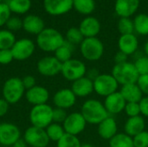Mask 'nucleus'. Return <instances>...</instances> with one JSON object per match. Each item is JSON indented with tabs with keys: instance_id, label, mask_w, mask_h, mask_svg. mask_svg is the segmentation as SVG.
<instances>
[{
	"instance_id": "41",
	"label": "nucleus",
	"mask_w": 148,
	"mask_h": 147,
	"mask_svg": "<svg viewBox=\"0 0 148 147\" xmlns=\"http://www.w3.org/2000/svg\"><path fill=\"white\" fill-rule=\"evenodd\" d=\"M67 116H68V113L65 109L58 108V107H56L53 109V122L62 125Z\"/></svg>"
},
{
	"instance_id": "16",
	"label": "nucleus",
	"mask_w": 148,
	"mask_h": 147,
	"mask_svg": "<svg viewBox=\"0 0 148 147\" xmlns=\"http://www.w3.org/2000/svg\"><path fill=\"white\" fill-rule=\"evenodd\" d=\"M25 98L27 101L33 106L47 104L49 99V93L46 88L36 85L25 92Z\"/></svg>"
},
{
	"instance_id": "37",
	"label": "nucleus",
	"mask_w": 148,
	"mask_h": 147,
	"mask_svg": "<svg viewBox=\"0 0 148 147\" xmlns=\"http://www.w3.org/2000/svg\"><path fill=\"white\" fill-rule=\"evenodd\" d=\"M124 112L128 116V118L140 116V103L139 102H127Z\"/></svg>"
},
{
	"instance_id": "27",
	"label": "nucleus",
	"mask_w": 148,
	"mask_h": 147,
	"mask_svg": "<svg viewBox=\"0 0 148 147\" xmlns=\"http://www.w3.org/2000/svg\"><path fill=\"white\" fill-rule=\"evenodd\" d=\"M7 4L11 12L23 15L27 13L31 7L30 0H9Z\"/></svg>"
},
{
	"instance_id": "29",
	"label": "nucleus",
	"mask_w": 148,
	"mask_h": 147,
	"mask_svg": "<svg viewBox=\"0 0 148 147\" xmlns=\"http://www.w3.org/2000/svg\"><path fill=\"white\" fill-rule=\"evenodd\" d=\"M46 133L50 141L53 142H58L64 135H65V130L62 124L52 122L49 126H48L45 128Z\"/></svg>"
},
{
	"instance_id": "6",
	"label": "nucleus",
	"mask_w": 148,
	"mask_h": 147,
	"mask_svg": "<svg viewBox=\"0 0 148 147\" xmlns=\"http://www.w3.org/2000/svg\"><path fill=\"white\" fill-rule=\"evenodd\" d=\"M80 50L84 59L89 62H95L102 57L104 45L97 37L84 38L80 44Z\"/></svg>"
},
{
	"instance_id": "35",
	"label": "nucleus",
	"mask_w": 148,
	"mask_h": 147,
	"mask_svg": "<svg viewBox=\"0 0 148 147\" xmlns=\"http://www.w3.org/2000/svg\"><path fill=\"white\" fill-rule=\"evenodd\" d=\"M82 143L77 136L65 133V135L56 143V147H81Z\"/></svg>"
},
{
	"instance_id": "33",
	"label": "nucleus",
	"mask_w": 148,
	"mask_h": 147,
	"mask_svg": "<svg viewBox=\"0 0 148 147\" xmlns=\"http://www.w3.org/2000/svg\"><path fill=\"white\" fill-rule=\"evenodd\" d=\"M65 40L75 46V45L81 44L82 42V41L84 40V36L82 34L79 28L72 27V28L68 29V31L66 33V39Z\"/></svg>"
},
{
	"instance_id": "9",
	"label": "nucleus",
	"mask_w": 148,
	"mask_h": 147,
	"mask_svg": "<svg viewBox=\"0 0 148 147\" xmlns=\"http://www.w3.org/2000/svg\"><path fill=\"white\" fill-rule=\"evenodd\" d=\"M23 139L30 147H47L50 141L45 129L33 126L25 130Z\"/></svg>"
},
{
	"instance_id": "15",
	"label": "nucleus",
	"mask_w": 148,
	"mask_h": 147,
	"mask_svg": "<svg viewBox=\"0 0 148 147\" xmlns=\"http://www.w3.org/2000/svg\"><path fill=\"white\" fill-rule=\"evenodd\" d=\"M76 96L71 88H62L58 90L53 96V103L56 107L69 109L75 106Z\"/></svg>"
},
{
	"instance_id": "17",
	"label": "nucleus",
	"mask_w": 148,
	"mask_h": 147,
	"mask_svg": "<svg viewBox=\"0 0 148 147\" xmlns=\"http://www.w3.org/2000/svg\"><path fill=\"white\" fill-rule=\"evenodd\" d=\"M104 106L108 111V113L110 114H118L124 111L127 101L120 93V91H117L105 98L104 101Z\"/></svg>"
},
{
	"instance_id": "34",
	"label": "nucleus",
	"mask_w": 148,
	"mask_h": 147,
	"mask_svg": "<svg viewBox=\"0 0 148 147\" xmlns=\"http://www.w3.org/2000/svg\"><path fill=\"white\" fill-rule=\"evenodd\" d=\"M118 30L121 33V35L134 34V21H132L129 17H121V19L118 22Z\"/></svg>"
},
{
	"instance_id": "44",
	"label": "nucleus",
	"mask_w": 148,
	"mask_h": 147,
	"mask_svg": "<svg viewBox=\"0 0 148 147\" xmlns=\"http://www.w3.org/2000/svg\"><path fill=\"white\" fill-rule=\"evenodd\" d=\"M23 84L26 90L33 88L36 86V79L32 75H26L22 79Z\"/></svg>"
},
{
	"instance_id": "28",
	"label": "nucleus",
	"mask_w": 148,
	"mask_h": 147,
	"mask_svg": "<svg viewBox=\"0 0 148 147\" xmlns=\"http://www.w3.org/2000/svg\"><path fill=\"white\" fill-rule=\"evenodd\" d=\"M109 147H134L133 137L125 133H117L109 140Z\"/></svg>"
},
{
	"instance_id": "11",
	"label": "nucleus",
	"mask_w": 148,
	"mask_h": 147,
	"mask_svg": "<svg viewBox=\"0 0 148 147\" xmlns=\"http://www.w3.org/2000/svg\"><path fill=\"white\" fill-rule=\"evenodd\" d=\"M87 126V122L81 113H72L68 114L65 121L62 123V126L65 133L70 135L77 136L82 133Z\"/></svg>"
},
{
	"instance_id": "45",
	"label": "nucleus",
	"mask_w": 148,
	"mask_h": 147,
	"mask_svg": "<svg viewBox=\"0 0 148 147\" xmlns=\"http://www.w3.org/2000/svg\"><path fill=\"white\" fill-rule=\"evenodd\" d=\"M140 107V114L148 118V96H145L139 102Z\"/></svg>"
},
{
	"instance_id": "19",
	"label": "nucleus",
	"mask_w": 148,
	"mask_h": 147,
	"mask_svg": "<svg viewBox=\"0 0 148 147\" xmlns=\"http://www.w3.org/2000/svg\"><path fill=\"white\" fill-rule=\"evenodd\" d=\"M97 132L101 139L110 140L118 133V125L116 120L113 117L108 116L98 125Z\"/></svg>"
},
{
	"instance_id": "3",
	"label": "nucleus",
	"mask_w": 148,
	"mask_h": 147,
	"mask_svg": "<svg viewBox=\"0 0 148 147\" xmlns=\"http://www.w3.org/2000/svg\"><path fill=\"white\" fill-rule=\"evenodd\" d=\"M111 75L121 86L136 83L140 76L134 62H130L115 64L112 68Z\"/></svg>"
},
{
	"instance_id": "47",
	"label": "nucleus",
	"mask_w": 148,
	"mask_h": 147,
	"mask_svg": "<svg viewBox=\"0 0 148 147\" xmlns=\"http://www.w3.org/2000/svg\"><path fill=\"white\" fill-rule=\"evenodd\" d=\"M9 103L3 98H0V118L3 117L9 110Z\"/></svg>"
},
{
	"instance_id": "32",
	"label": "nucleus",
	"mask_w": 148,
	"mask_h": 147,
	"mask_svg": "<svg viewBox=\"0 0 148 147\" xmlns=\"http://www.w3.org/2000/svg\"><path fill=\"white\" fill-rule=\"evenodd\" d=\"M134 31L141 36L148 35V15L140 14L134 20Z\"/></svg>"
},
{
	"instance_id": "1",
	"label": "nucleus",
	"mask_w": 148,
	"mask_h": 147,
	"mask_svg": "<svg viewBox=\"0 0 148 147\" xmlns=\"http://www.w3.org/2000/svg\"><path fill=\"white\" fill-rule=\"evenodd\" d=\"M81 113L87 123L99 125L109 116L104 104L98 100H87L82 106Z\"/></svg>"
},
{
	"instance_id": "39",
	"label": "nucleus",
	"mask_w": 148,
	"mask_h": 147,
	"mask_svg": "<svg viewBox=\"0 0 148 147\" xmlns=\"http://www.w3.org/2000/svg\"><path fill=\"white\" fill-rule=\"evenodd\" d=\"M134 147H148V132L143 131L133 138Z\"/></svg>"
},
{
	"instance_id": "24",
	"label": "nucleus",
	"mask_w": 148,
	"mask_h": 147,
	"mask_svg": "<svg viewBox=\"0 0 148 147\" xmlns=\"http://www.w3.org/2000/svg\"><path fill=\"white\" fill-rule=\"evenodd\" d=\"M146 122L142 116L128 118L124 125V133L131 137H134L141 132L145 131Z\"/></svg>"
},
{
	"instance_id": "52",
	"label": "nucleus",
	"mask_w": 148,
	"mask_h": 147,
	"mask_svg": "<svg viewBox=\"0 0 148 147\" xmlns=\"http://www.w3.org/2000/svg\"><path fill=\"white\" fill-rule=\"evenodd\" d=\"M3 2V0H0V3H2Z\"/></svg>"
},
{
	"instance_id": "38",
	"label": "nucleus",
	"mask_w": 148,
	"mask_h": 147,
	"mask_svg": "<svg viewBox=\"0 0 148 147\" xmlns=\"http://www.w3.org/2000/svg\"><path fill=\"white\" fill-rule=\"evenodd\" d=\"M10 14H11V11L7 3L5 2L0 3V27L6 24L7 21L11 16Z\"/></svg>"
},
{
	"instance_id": "51",
	"label": "nucleus",
	"mask_w": 148,
	"mask_h": 147,
	"mask_svg": "<svg viewBox=\"0 0 148 147\" xmlns=\"http://www.w3.org/2000/svg\"><path fill=\"white\" fill-rule=\"evenodd\" d=\"M81 147H93V146H92V145H90V144L86 143V144H82V146Z\"/></svg>"
},
{
	"instance_id": "21",
	"label": "nucleus",
	"mask_w": 148,
	"mask_h": 147,
	"mask_svg": "<svg viewBox=\"0 0 148 147\" xmlns=\"http://www.w3.org/2000/svg\"><path fill=\"white\" fill-rule=\"evenodd\" d=\"M71 90L76 97H87L94 92V81L84 76L72 82Z\"/></svg>"
},
{
	"instance_id": "31",
	"label": "nucleus",
	"mask_w": 148,
	"mask_h": 147,
	"mask_svg": "<svg viewBox=\"0 0 148 147\" xmlns=\"http://www.w3.org/2000/svg\"><path fill=\"white\" fill-rule=\"evenodd\" d=\"M16 41V40L13 32L8 29L0 30V50L1 49H11Z\"/></svg>"
},
{
	"instance_id": "50",
	"label": "nucleus",
	"mask_w": 148,
	"mask_h": 147,
	"mask_svg": "<svg viewBox=\"0 0 148 147\" xmlns=\"http://www.w3.org/2000/svg\"><path fill=\"white\" fill-rule=\"evenodd\" d=\"M144 51H145L146 55L148 56V41L145 43V45H144Z\"/></svg>"
},
{
	"instance_id": "12",
	"label": "nucleus",
	"mask_w": 148,
	"mask_h": 147,
	"mask_svg": "<svg viewBox=\"0 0 148 147\" xmlns=\"http://www.w3.org/2000/svg\"><path fill=\"white\" fill-rule=\"evenodd\" d=\"M62 63L55 56H44L41 58L36 64L38 73L46 77H52L61 73Z\"/></svg>"
},
{
	"instance_id": "25",
	"label": "nucleus",
	"mask_w": 148,
	"mask_h": 147,
	"mask_svg": "<svg viewBox=\"0 0 148 147\" xmlns=\"http://www.w3.org/2000/svg\"><path fill=\"white\" fill-rule=\"evenodd\" d=\"M120 93L127 102H140L143 98V94L136 83L121 86Z\"/></svg>"
},
{
	"instance_id": "42",
	"label": "nucleus",
	"mask_w": 148,
	"mask_h": 147,
	"mask_svg": "<svg viewBox=\"0 0 148 147\" xmlns=\"http://www.w3.org/2000/svg\"><path fill=\"white\" fill-rule=\"evenodd\" d=\"M14 60L13 55L10 49H1L0 50V64L8 65Z\"/></svg>"
},
{
	"instance_id": "49",
	"label": "nucleus",
	"mask_w": 148,
	"mask_h": 147,
	"mask_svg": "<svg viewBox=\"0 0 148 147\" xmlns=\"http://www.w3.org/2000/svg\"><path fill=\"white\" fill-rule=\"evenodd\" d=\"M11 147H29L28 145L26 144V142L24 141L23 139H18L16 143L13 144V146Z\"/></svg>"
},
{
	"instance_id": "26",
	"label": "nucleus",
	"mask_w": 148,
	"mask_h": 147,
	"mask_svg": "<svg viewBox=\"0 0 148 147\" xmlns=\"http://www.w3.org/2000/svg\"><path fill=\"white\" fill-rule=\"evenodd\" d=\"M75 49V45L71 44L68 41H64L63 44L59 47L54 53L55 57L62 63L68 62L69 60L72 59V54Z\"/></svg>"
},
{
	"instance_id": "18",
	"label": "nucleus",
	"mask_w": 148,
	"mask_h": 147,
	"mask_svg": "<svg viewBox=\"0 0 148 147\" xmlns=\"http://www.w3.org/2000/svg\"><path fill=\"white\" fill-rule=\"evenodd\" d=\"M79 29L84 38L96 37L101 31V23L97 18L94 16H88L81 22Z\"/></svg>"
},
{
	"instance_id": "10",
	"label": "nucleus",
	"mask_w": 148,
	"mask_h": 147,
	"mask_svg": "<svg viewBox=\"0 0 148 147\" xmlns=\"http://www.w3.org/2000/svg\"><path fill=\"white\" fill-rule=\"evenodd\" d=\"M36 45L34 42L28 38H22L16 40L11 48V52L14 60L25 61L29 59L35 52Z\"/></svg>"
},
{
	"instance_id": "53",
	"label": "nucleus",
	"mask_w": 148,
	"mask_h": 147,
	"mask_svg": "<svg viewBox=\"0 0 148 147\" xmlns=\"http://www.w3.org/2000/svg\"><path fill=\"white\" fill-rule=\"evenodd\" d=\"M29 147H30V146H29Z\"/></svg>"
},
{
	"instance_id": "4",
	"label": "nucleus",
	"mask_w": 148,
	"mask_h": 147,
	"mask_svg": "<svg viewBox=\"0 0 148 147\" xmlns=\"http://www.w3.org/2000/svg\"><path fill=\"white\" fill-rule=\"evenodd\" d=\"M25 90L22 79L18 77L9 78L3 85V99H4L9 104H16L20 101L25 94Z\"/></svg>"
},
{
	"instance_id": "13",
	"label": "nucleus",
	"mask_w": 148,
	"mask_h": 147,
	"mask_svg": "<svg viewBox=\"0 0 148 147\" xmlns=\"http://www.w3.org/2000/svg\"><path fill=\"white\" fill-rule=\"evenodd\" d=\"M21 139V132L17 126L12 123H0V145L12 146Z\"/></svg>"
},
{
	"instance_id": "22",
	"label": "nucleus",
	"mask_w": 148,
	"mask_h": 147,
	"mask_svg": "<svg viewBox=\"0 0 148 147\" xmlns=\"http://www.w3.org/2000/svg\"><path fill=\"white\" fill-rule=\"evenodd\" d=\"M23 29L31 35H39L44 29V21L36 15H28L23 19Z\"/></svg>"
},
{
	"instance_id": "43",
	"label": "nucleus",
	"mask_w": 148,
	"mask_h": 147,
	"mask_svg": "<svg viewBox=\"0 0 148 147\" xmlns=\"http://www.w3.org/2000/svg\"><path fill=\"white\" fill-rule=\"evenodd\" d=\"M136 84L139 86L142 94L148 96V74L140 75Z\"/></svg>"
},
{
	"instance_id": "14",
	"label": "nucleus",
	"mask_w": 148,
	"mask_h": 147,
	"mask_svg": "<svg viewBox=\"0 0 148 147\" xmlns=\"http://www.w3.org/2000/svg\"><path fill=\"white\" fill-rule=\"evenodd\" d=\"M46 12L51 16H61L73 8V0H43Z\"/></svg>"
},
{
	"instance_id": "8",
	"label": "nucleus",
	"mask_w": 148,
	"mask_h": 147,
	"mask_svg": "<svg viewBox=\"0 0 148 147\" xmlns=\"http://www.w3.org/2000/svg\"><path fill=\"white\" fill-rule=\"evenodd\" d=\"M87 67L83 62L78 59H70L68 62L62 63L61 74L69 81H75L80 78L86 76Z\"/></svg>"
},
{
	"instance_id": "2",
	"label": "nucleus",
	"mask_w": 148,
	"mask_h": 147,
	"mask_svg": "<svg viewBox=\"0 0 148 147\" xmlns=\"http://www.w3.org/2000/svg\"><path fill=\"white\" fill-rule=\"evenodd\" d=\"M65 41L63 36L56 29L45 28L36 36V45L44 52H55Z\"/></svg>"
},
{
	"instance_id": "36",
	"label": "nucleus",
	"mask_w": 148,
	"mask_h": 147,
	"mask_svg": "<svg viewBox=\"0 0 148 147\" xmlns=\"http://www.w3.org/2000/svg\"><path fill=\"white\" fill-rule=\"evenodd\" d=\"M140 75L148 74V56L140 55L134 62Z\"/></svg>"
},
{
	"instance_id": "23",
	"label": "nucleus",
	"mask_w": 148,
	"mask_h": 147,
	"mask_svg": "<svg viewBox=\"0 0 148 147\" xmlns=\"http://www.w3.org/2000/svg\"><path fill=\"white\" fill-rule=\"evenodd\" d=\"M119 50L127 55L136 53L139 48V41L134 34L121 35L118 40Z\"/></svg>"
},
{
	"instance_id": "46",
	"label": "nucleus",
	"mask_w": 148,
	"mask_h": 147,
	"mask_svg": "<svg viewBox=\"0 0 148 147\" xmlns=\"http://www.w3.org/2000/svg\"><path fill=\"white\" fill-rule=\"evenodd\" d=\"M128 59V55H126L125 53L121 52V51H118L115 55H114V62H115V64H121V63H124V62H128L127 61Z\"/></svg>"
},
{
	"instance_id": "40",
	"label": "nucleus",
	"mask_w": 148,
	"mask_h": 147,
	"mask_svg": "<svg viewBox=\"0 0 148 147\" xmlns=\"http://www.w3.org/2000/svg\"><path fill=\"white\" fill-rule=\"evenodd\" d=\"M5 25L8 30L11 32L16 31L23 28V20H21L18 16H10Z\"/></svg>"
},
{
	"instance_id": "20",
	"label": "nucleus",
	"mask_w": 148,
	"mask_h": 147,
	"mask_svg": "<svg viewBox=\"0 0 148 147\" xmlns=\"http://www.w3.org/2000/svg\"><path fill=\"white\" fill-rule=\"evenodd\" d=\"M140 6V0H116L114 10L121 17H130Z\"/></svg>"
},
{
	"instance_id": "30",
	"label": "nucleus",
	"mask_w": 148,
	"mask_h": 147,
	"mask_svg": "<svg viewBox=\"0 0 148 147\" xmlns=\"http://www.w3.org/2000/svg\"><path fill=\"white\" fill-rule=\"evenodd\" d=\"M73 8L82 15H89L95 9V0H73Z\"/></svg>"
},
{
	"instance_id": "7",
	"label": "nucleus",
	"mask_w": 148,
	"mask_h": 147,
	"mask_svg": "<svg viewBox=\"0 0 148 147\" xmlns=\"http://www.w3.org/2000/svg\"><path fill=\"white\" fill-rule=\"evenodd\" d=\"M119 86V83L111 74H101L94 81V92L106 98L117 92Z\"/></svg>"
},
{
	"instance_id": "48",
	"label": "nucleus",
	"mask_w": 148,
	"mask_h": 147,
	"mask_svg": "<svg viewBox=\"0 0 148 147\" xmlns=\"http://www.w3.org/2000/svg\"><path fill=\"white\" fill-rule=\"evenodd\" d=\"M100 75H101V74H100V72L98 71V69H97V68H95L87 70V73H86V76H87L88 79H90L91 81H94Z\"/></svg>"
},
{
	"instance_id": "5",
	"label": "nucleus",
	"mask_w": 148,
	"mask_h": 147,
	"mask_svg": "<svg viewBox=\"0 0 148 147\" xmlns=\"http://www.w3.org/2000/svg\"><path fill=\"white\" fill-rule=\"evenodd\" d=\"M53 109L48 104L33 106L29 112V121L31 125L45 129L53 122Z\"/></svg>"
}]
</instances>
